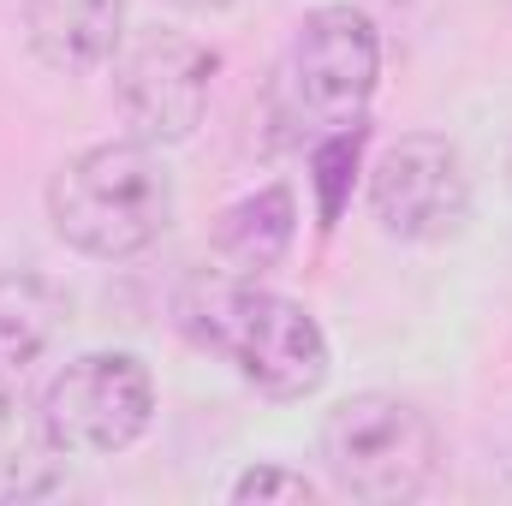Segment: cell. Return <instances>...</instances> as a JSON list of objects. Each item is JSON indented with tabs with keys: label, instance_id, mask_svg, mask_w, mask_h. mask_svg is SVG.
<instances>
[{
	"label": "cell",
	"instance_id": "cell-1",
	"mask_svg": "<svg viewBox=\"0 0 512 506\" xmlns=\"http://www.w3.org/2000/svg\"><path fill=\"white\" fill-rule=\"evenodd\" d=\"M179 316H185L197 346L227 358L268 399H310L328 381V334H322V322L298 298H286V292H274L262 280L197 274L185 286V298H179Z\"/></svg>",
	"mask_w": 512,
	"mask_h": 506
},
{
	"label": "cell",
	"instance_id": "cell-2",
	"mask_svg": "<svg viewBox=\"0 0 512 506\" xmlns=\"http://www.w3.org/2000/svg\"><path fill=\"white\" fill-rule=\"evenodd\" d=\"M382 84V30L364 6H316L292 30L274 78H268V131L286 149H310L316 137L364 126Z\"/></svg>",
	"mask_w": 512,
	"mask_h": 506
},
{
	"label": "cell",
	"instance_id": "cell-3",
	"mask_svg": "<svg viewBox=\"0 0 512 506\" xmlns=\"http://www.w3.org/2000/svg\"><path fill=\"white\" fill-rule=\"evenodd\" d=\"M48 221L60 245L96 262L143 256L173 227V173L149 143H90L48 179Z\"/></svg>",
	"mask_w": 512,
	"mask_h": 506
},
{
	"label": "cell",
	"instance_id": "cell-4",
	"mask_svg": "<svg viewBox=\"0 0 512 506\" xmlns=\"http://www.w3.org/2000/svg\"><path fill=\"white\" fill-rule=\"evenodd\" d=\"M435 423L399 393H352L322 417V465L340 495L370 506L417 501L435 477Z\"/></svg>",
	"mask_w": 512,
	"mask_h": 506
},
{
	"label": "cell",
	"instance_id": "cell-5",
	"mask_svg": "<svg viewBox=\"0 0 512 506\" xmlns=\"http://www.w3.org/2000/svg\"><path fill=\"white\" fill-rule=\"evenodd\" d=\"M221 54L185 30H143L114 54V96L137 143L167 149L203 126Z\"/></svg>",
	"mask_w": 512,
	"mask_h": 506
},
{
	"label": "cell",
	"instance_id": "cell-6",
	"mask_svg": "<svg viewBox=\"0 0 512 506\" xmlns=\"http://www.w3.org/2000/svg\"><path fill=\"white\" fill-rule=\"evenodd\" d=\"M42 423L66 459L126 453L155 423V376L131 352H84L42 387Z\"/></svg>",
	"mask_w": 512,
	"mask_h": 506
},
{
	"label": "cell",
	"instance_id": "cell-7",
	"mask_svg": "<svg viewBox=\"0 0 512 506\" xmlns=\"http://www.w3.org/2000/svg\"><path fill=\"white\" fill-rule=\"evenodd\" d=\"M370 215L399 245L453 239L471 215L465 155L435 131H411V137L387 143L376 155V167H370Z\"/></svg>",
	"mask_w": 512,
	"mask_h": 506
},
{
	"label": "cell",
	"instance_id": "cell-8",
	"mask_svg": "<svg viewBox=\"0 0 512 506\" xmlns=\"http://www.w3.org/2000/svg\"><path fill=\"white\" fill-rule=\"evenodd\" d=\"M24 36L48 72H102L126 42V0H24Z\"/></svg>",
	"mask_w": 512,
	"mask_h": 506
},
{
	"label": "cell",
	"instance_id": "cell-9",
	"mask_svg": "<svg viewBox=\"0 0 512 506\" xmlns=\"http://www.w3.org/2000/svg\"><path fill=\"white\" fill-rule=\"evenodd\" d=\"M292 239H298V197H292V185H262L251 197H239L233 209H221V221L209 233V251L221 262V274L262 280L268 268L286 262Z\"/></svg>",
	"mask_w": 512,
	"mask_h": 506
},
{
	"label": "cell",
	"instance_id": "cell-10",
	"mask_svg": "<svg viewBox=\"0 0 512 506\" xmlns=\"http://www.w3.org/2000/svg\"><path fill=\"white\" fill-rule=\"evenodd\" d=\"M66 477V453L18 387H0V506H24L54 495Z\"/></svg>",
	"mask_w": 512,
	"mask_h": 506
},
{
	"label": "cell",
	"instance_id": "cell-11",
	"mask_svg": "<svg viewBox=\"0 0 512 506\" xmlns=\"http://www.w3.org/2000/svg\"><path fill=\"white\" fill-rule=\"evenodd\" d=\"M60 322H66V298L54 280L30 268L0 274V387L24 381V370L54 346Z\"/></svg>",
	"mask_w": 512,
	"mask_h": 506
},
{
	"label": "cell",
	"instance_id": "cell-12",
	"mask_svg": "<svg viewBox=\"0 0 512 506\" xmlns=\"http://www.w3.org/2000/svg\"><path fill=\"white\" fill-rule=\"evenodd\" d=\"M364 143H370L364 126L310 143V185H316V227L322 233H334L346 203H352V185H358V167H364Z\"/></svg>",
	"mask_w": 512,
	"mask_h": 506
},
{
	"label": "cell",
	"instance_id": "cell-13",
	"mask_svg": "<svg viewBox=\"0 0 512 506\" xmlns=\"http://www.w3.org/2000/svg\"><path fill=\"white\" fill-rule=\"evenodd\" d=\"M233 501L245 506H268V501H280V506H304V501H316V483L304 477V471H292V465H251L245 477H233V489H227Z\"/></svg>",
	"mask_w": 512,
	"mask_h": 506
},
{
	"label": "cell",
	"instance_id": "cell-14",
	"mask_svg": "<svg viewBox=\"0 0 512 506\" xmlns=\"http://www.w3.org/2000/svg\"><path fill=\"white\" fill-rule=\"evenodd\" d=\"M167 6H179V12H227L233 0H167Z\"/></svg>",
	"mask_w": 512,
	"mask_h": 506
}]
</instances>
